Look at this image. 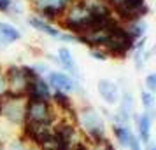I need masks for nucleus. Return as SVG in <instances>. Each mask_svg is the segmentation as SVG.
Listing matches in <instances>:
<instances>
[{"instance_id": "1", "label": "nucleus", "mask_w": 156, "mask_h": 150, "mask_svg": "<svg viewBox=\"0 0 156 150\" xmlns=\"http://www.w3.org/2000/svg\"><path fill=\"white\" fill-rule=\"evenodd\" d=\"M76 126L79 129L81 138H84L90 145L109 136V129H107L104 115L93 105H83L76 110Z\"/></svg>"}, {"instance_id": "2", "label": "nucleus", "mask_w": 156, "mask_h": 150, "mask_svg": "<svg viewBox=\"0 0 156 150\" xmlns=\"http://www.w3.org/2000/svg\"><path fill=\"white\" fill-rule=\"evenodd\" d=\"M25 96L11 91L0 98V121H4L12 131H20V128L25 124Z\"/></svg>"}, {"instance_id": "3", "label": "nucleus", "mask_w": 156, "mask_h": 150, "mask_svg": "<svg viewBox=\"0 0 156 150\" xmlns=\"http://www.w3.org/2000/svg\"><path fill=\"white\" fill-rule=\"evenodd\" d=\"M60 119L58 112L51 105V101H25V122L32 124H42V126H55V122Z\"/></svg>"}, {"instance_id": "4", "label": "nucleus", "mask_w": 156, "mask_h": 150, "mask_svg": "<svg viewBox=\"0 0 156 150\" xmlns=\"http://www.w3.org/2000/svg\"><path fill=\"white\" fill-rule=\"evenodd\" d=\"M133 44H135V38L130 35V32L123 26H114L109 33V40L107 44L104 45L105 47V52L111 54V56H116V58H125L130 52L133 51Z\"/></svg>"}, {"instance_id": "5", "label": "nucleus", "mask_w": 156, "mask_h": 150, "mask_svg": "<svg viewBox=\"0 0 156 150\" xmlns=\"http://www.w3.org/2000/svg\"><path fill=\"white\" fill-rule=\"evenodd\" d=\"M46 82L49 84V87L53 91H62V93L72 94V93H81V84L79 80H76L74 77H70L65 72L58 70H49L46 73Z\"/></svg>"}, {"instance_id": "6", "label": "nucleus", "mask_w": 156, "mask_h": 150, "mask_svg": "<svg viewBox=\"0 0 156 150\" xmlns=\"http://www.w3.org/2000/svg\"><path fill=\"white\" fill-rule=\"evenodd\" d=\"M133 122V133L137 136V140L142 143V147H146L149 142H153V124H154V114H147V112H135L132 117Z\"/></svg>"}, {"instance_id": "7", "label": "nucleus", "mask_w": 156, "mask_h": 150, "mask_svg": "<svg viewBox=\"0 0 156 150\" xmlns=\"http://www.w3.org/2000/svg\"><path fill=\"white\" fill-rule=\"evenodd\" d=\"M4 75H5V80H7V91L25 96V89H27V82H28V80L25 77L21 66L11 65V66L5 68Z\"/></svg>"}, {"instance_id": "8", "label": "nucleus", "mask_w": 156, "mask_h": 150, "mask_svg": "<svg viewBox=\"0 0 156 150\" xmlns=\"http://www.w3.org/2000/svg\"><path fill=\"white\" fill-rule=\"evenodd\" d=\"M51 94H53V89L49 87V84L46 82L44 77L27 82V89H25V98L27 100L51 101Z\"/></svg>"}, {"instance_id": "9", "label": "nucleus", "mask_w": 156, "mask_h": 150, "mask_svg": "<svg viewBox=\"0 0 156 150\" xmlns=\"http://www.w3.org/2000/svg\"><path fill=\"white\" fill-rule=\"evenodd\" d=\"M97 91H98L100 98L104 100L107 107H114L118 105L119 101V96H121V89L119 86L111 79H100L97 82Z\"/></svg>"}, {"instance_id": "10", "label": "nucleus", "mask_w": 156, "mask_h": 150, "mask_svg": "<svg viewBox=\"0 0 156 150\" xmlns=\"http://www.w3.org/2000/svg\"><path fill=\"white\" fill-rule=\"evenodd\" d=\"M109 133H111V140L116 143V147L123 150H126V147L135 136L133 128L128 126V124H111Z\"/></svg>"}, {"instance_id": "11", "label": "nucleus", "mask_w": 156, "mask_h": 150, "mask_svg": "<svg viewBox=\"0 0 156 150\" xmlns=\"http://www.w3.org/2000/svg\"><path fill=\"white\" fill-rule=\"evenodd\" d=\"M70 0H37L35 5L41 11V18H48V19H56L62 14L63 7L69 4Z\"/></svg>"}, {"instance_id": "12", "label": "nucleus", "mask_w": 156, "mask_h": 150, "mask_svg": "<svg viewBox=\"0 0 156 150\" xmlns=\"http://www.w3.org/2000/svg\"><path fill=\"white\" fill-rule=\"evenodd\" d=\"M56 63L65 70V73H69V75H70V77H74L76 80H81V72H79V66H77V63H76L74 56H72V52L67 49V47L58 49Z\"/></svg>"}, {"instance_id": "13", "label": "nucleus", "mask_w": 156, "mask_h": 150, "mask_svg": "<svg viewBox=\"0 0 156 150\" xmlns=\"http://www.w3.org/2000/svg\"><path fill=\"white\" fill-rule=\"evenodd\" d=\"M28 25L34 26L35 30H39V32L46 33V35L53 37V38H60V35H62L60 30H56L55 26H51L49 23H46L42 18H28Z\"/></svg>"}, {"instance_id": "14", "label": "nucleus", "mask_w": 156, "mask_h": 150, "mask_svg": "<svg viewBox=\"0 0 156 150\" xmlns=\"http://www.w3.org/2000/svg\"><path fill=\"white\" fill-rule=\"evenodd\" d=\"M18 38H21V32L9 25V23H0V42H5V44H11V42H16Z\"/></svg>"}, {"instance_id": "15", "label": "nucleus", "mask_w": 156, "mask_h": 150, "mask_svg": "<svg viewBox=\"0 0 156 150\" xmlns=\"http://www.w3.org/2000/svg\"><path fill=\"white\" fill-rule=\"evenodd\" d=\"M140 107H142V112H147V114H154L156 110V98H154V93H149L146 89L140 91Z\"/></svg>"}, {"instance_id": "16", "label": "nucleus", "mask_w": 156, "mask_h": 150, "mask_svg": "<svg viewBox=\"0 0 156 150\" xmlns=\"http://www.w3.org/2000/svg\"><path fill=\"white\" fill-rule=\"evenodd\" d=\"M146 28H147L146 21H142V19H137V21H132V23H130L126 30L130 32V35L133 37L135 40H137L139 37H142L144 33H146Z\"/></svg>"}, {"instance_id": "17", "label": "nucleus", "mask_w": 156, "mask_h": 150, "mask_svg": "<svg viewBox=\"0 0 156 150\" xmlns=\"http://www.w3.org/2000/svg\"><path fill=\"white\" fill-rule=\"evenodd\" d=\"M27 148H28V143L25 142L20 135L11 136L5 142V150H27Z\"/></svg>"}, {"instance_id": "18", "label": "nucleus", "mask_w": 156, "mask_h": 150, "mask_svg": "<svg viewBox=\"0 0 156 150\" xmlns=\"http://www.w3.org/2000/svg\"><path fill=\"white\" fill-rule=\"evenodd\" d=\"M91 150H118V147H116V143L111 140V136H107V138H104V140L93 143Z\"/></svg>"}, {"instance_id": "19", "label": "nucleus", "mask_w": 156, "mask_h": 150, "mask_svg": "<svg viewBox=\"0 0 156 150\" xmlns=\"http://www.w3.org/2000/svg\"><path fill=\"white\" fill-rule=\"evenodd\" d=\"M144 86H146V91L149 93H154L156 91V73L154 72H151L146 75V79H144Z\"/></svg>"}, {"instance_id": "20", "label": "nucleus", "mask_w": 156, "mask_h": 150, "mask_svg": "<svg viewBox=\"0 0 156 150\" xmlns=\"http://www.w3.org/2000/svg\"><path fill=\"white\" fill-rule=\"evenodd\" d=\"M70 150H91V145L86 142L84 138H79L77 142H74L72 143V147Z\"/></svg>"}, {"instance_id": "21", "label": "nucleus", "mask_w": 156, "mask_h": 150, "mask_svg": "<svg viewBox=\"0 0 156 150\" xmlns=\"http://www.w3.org/2000/svg\"><path fill=\"white\" fill-rule=\"evenodd\" d=\"M90 54H91L93 59H97V61H105L107 56H109L105 51H100V49H90Z\"/></svg>"}, {"instance_id": "22", "label": "nucleus", "mask_w": 156, "mask_h": 150, "mask_svg": "<svg viewBox=\"0 0 156 150\" xmlns=\"http://www.w3.org/2000/svg\"><path fill=\"white\" fill-rule=\"evenodd\" d=\"M7 93V80H5V75H4V70H0V98Z\"/></svg>"}, {"instance_id": "23", "label": "nucleus", "mask_w": 156, "mask_h": 150, "mask_svg": "<svg viewBox=\"0 0 156 150\" xmlns=\"http://www.w3.org/2000/svg\"><path fill=\"white\" fill-rule=\"evenodd\" d=\"M126 150H144V147H142V143L137 140V136H133V140L130 142V145L126 147Z\"/></svg>"}, {"instance_id": "24", "label": "nucleus", "mask_w": 156, "mask_h": 150, "mask_svg": "<svg viewBox=\"0 0 156 150\" xmlns=\"http://www.w3.org/2000/svg\"><path fill=\"white\" fill-rule=\"evenodd\" d=\"M11 4H12L11 0H0V11H2V12H5V11L11 7Z\"/></svg>"}, {"instance_id": "25", "label": "nucleus", "mask_w": 156, "mask_h": 150, "mask_svg": "<svg viewBox=\"0 0 156 150\" xmlns=\"http://www.w3.org/2000/svg\"><path fill=\"white\" fill-rule=\"evenodd\" d=\"M144 150H156V143H154V140L153 142H149L146 147H144Z\"/></svg>"}, {"instance_id": "26", "label": "nucleus", "mask_w": 156, "mask_h": 150, "mask_svg": "<svg viewBox=\"0 0 156 150\" xmlns=\"http://www.w3.org/2000/svg\"><path fill=\"white\" fill-rule=\"evenodd\" d=\"M0 150H5V142H2V140H0Z\"/></svg>"}, {"instance_id": "27", "label": "nucleus", "mask_w": 156, "mask_h": 150, "mask_svg": "<svg viewBox=\"0 0 156 150\" xmlns=\"http://www.w3.org/2000/svg\"><path fill=\"white\" fill-rule=\"evenodd\" d=\"M27 150H41V148H37V147H34V145H28V148Z\"/></svg>"}, {"instance_id": "28", "label": "nucleus", "mask_w": 156, "mask_h": 150, "mask_svg": "<svg viewBox=\"0 0 156 150\" xmlns=\"http://www.w3.org/2000/svg\"><path fill=\"white\" fill-rule=\"evenodd\" d=\"M112 2H114V4H116V2H123V0H112Z\"/></svg>"}]
</instances>
